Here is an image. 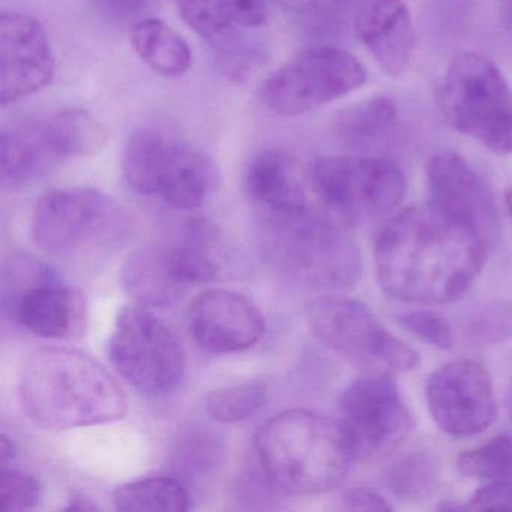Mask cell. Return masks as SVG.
Instances as JSON below:
<instances>
[{
	"label": "cell",
	"instance_id": "cell-7",
	"mask_svg": "<svg viewBox=\"0 0 512 512\" xmlns=\"http://www.w3.org/2000/svg\"><path fill=\"white\" fill-rule=\"evenodd\" d=\"M122 167L131 190L178 209L199 208L217 185V169L208 155L154 130L131 134Z\"/></svg>",
	"mask_w": 512,
	"mask_h": 512
},
{
	"label": "cell",
	"instance_id": "cell-24",
	"mask_svg": "<svg viewBox=\"0 0 512 512\" xmlns=\"http://www.w3.org/2000/svg\"><path fill=\"white\" fill-rule=\"evenodd\" d=\"M113 505L118 511L182 512L191 508V497L178 479L151 476L116 488Z\"/></svg>",
	"mask_w": 512,
	"mask_h": 512
},
{
	"label": "cell",
	"instance_id": "cell-28",
	"mask_svg": "<svg viewBox=\"0 0 512 512\" xmlns=\"http://www.w3.org/2000/svg\"><path fill=\"white\" fill-rule=\"evenodd\" d=\"M179 16L203 40L217 43L233 32L220 0H173Z\"/></svg>",
	"mask_w": 512,
	"mask_h": 512
},
{
	"label": "cell",
	"instance_id": "cell-19",
	"mask_svg": "<svg viewBox=\"0 0 512 512\" xmlns=\"http://www.w3.org/2000/svg\"><path fill=\"white\" fill-rule=\"evenodd\" d=\"M355 31L383 73L389 77L406 73L416 34L404 0H362L356 8Z\"/></svg>",
	"mask_w": 512,
	"mask_h": 512
},
{
	"label": "cell",
	"instance_id": "cell-22",
	"mask_svg": "<svg viewBox=\"0 0 512 512\" xmlns=\"http://www.w3.org/2000/svg\"><path fill=\"white\" fill-rule=\"evenodd\" d=\"M176 277L190 287L208 283L221 268V241L218 227L206 220H191L178 241L167 245Z\"/></svg>",
	"mask_w": 512,
	"mask_h": 512
},
{
	"label": "cell",
	"instance_id": "cell-12",
	"mask_svg": "<svg viewBox=\"0 0 512 512\" xmlns=\"http://www.w3.org/2000/svg\"><path fill=\"white\" fill-rule=\"evenodd\" d=\"M109 355L115 370L143 394H167L184 377L181 341L170 326L140 304L119 313Z\"/></svg>",
	"mask_w": 512,
	"mask_h": 512
},
{
	"label": "cell",
	"instance_id": "cell-29",
	"mask_svg": "<svg viewBox=\"0 0 512 512\" xmlns=\"http://www.w3.org/2000/svg\"><path fill=\"white\" fill-rule=\"evenodd\" d=\"M436 469L425 455H410L389 472L388 485L403 499H418L433 487Z\"/></svg>",
	"mask_w": 512,
	"mask_h": 512
},
{
	"label": "cell",
	"instance_id": "cell-20",
	"mask_svg": "<svg viewBox=\"0 0 512 512\" xmlns=\"http://www.w3.org/2000/svg\"><path fill=\"white\" fill-rule=\"evenodd\" d=\"M122 286L136 304L175 307L188 287L176 277L167 245H151L131 254L122 268Z\"/></svg>",
	"mask_w": 512,
	"mask_h": 512
},
{
	"label": "cell",
	"instance_id": "cell-38",
	"mask_svg": "<svg viewBox=\"0 0 512 512\" xmlns=\"http://www.w3.org/2000/svg\"><path fill=\"white\" fill-rule=\"evenodd\" d=\"M67 509H79V511H95L97 509V505L92 503V500H89L85 494L82 493H73L70 499V505L67 506Z\"/></svg>",
	"mask_w": 512,
	"mask_h": 512
},
{
	"label": "cell",
	"instance_id": "cell-5",
	"mask_svg": "<svg viewBox=\"0 0 512 512\" xmlns=\"http://www.w3.org/2000/svg\"><path fill=\"white\" fill-rule=\"evenodd\" d=\"M437 101L455 131L493 154H512V88L490 59L458 55L443 76Z\"/></svg>",
	"mask_w": 512,
	"mask_h": 512
},
{
	"label": "cell",
	"instance_id": "cell-1",
	"mask_svg": "<svg viewBox=\"0 0 512 512\" xmlns=\"http://www.w3.org/2000/svg\"><path fill=\"white\" fill-rule=\"evenodd\" d=\"M488 245L431 203L410 206L380 230L374 245L377 280L398 301L451 304L484 268Z\"/></svg>",
	"mask_w": 512,
	"mask_h": 512
},
{
	"label": "cell",
	"instance_id": "cell-14",
	"mask_svg": "<svg viewBox=\"0 0 512 512\" xmlns=\"http://www.w3.org/2000/svg\"><path fill=\"white\" fill-rule=\"evenodd\" d=\"M338 409L355 460L388 454L413 427L392 373L373 371L353 380L341 394Z\"/></svg>",
	"mask_w": 512,
	"mask_h": 512
},
{
	"label": "cell",
	"instance_id": "cell-36",
	"mask_svg": "<svg viewBox=\"0 0 512 512\" xmlns=\"http://www.w3.org/2000/svg\"><path fill=\"white\" fill-rule=\"evenodd\" d=\"M281 10L295 16L316 17L335 10L344 0H272Z\"/></svg>",
	"mask_w": 512,
	"mask_h": 512
},
{
	"label": "cell",
	"instance_id": "cell-37",
	"mask_svg": "<svg viewBox=\"0 0 512 512\" xmlns=\"http://www.w3.org/2000/svg\"><path fill=\"white\" fill-rule=\"evenodd\" d=\"M109 11L121 17H131L145 8L146 0H101Z\"/></svg>",
	"mask_w": 512,
	"mask_h": 512
},
{
	"label": "cell",
	"instance_id": "cell-3",
	"mask_svg": "<svg viewBox=\"0 0 512 512\" xmlns=\"http://www.w3.org/2000/svg\"><path fill=\"white\" fill-rule=\"evenodd\" d=\"M254 449L263 478L287 496L334 490L356 461L340 421L304 409L284 410L263 422Z\"/></svg>",
	"mask_w": 512,
	"mask_h": 512
},
{
	"label": "cell",
	"instance_id": "cell-35",
	"mask_svg": "<svg viewBox=\"0 0 512 512\" xmlns=\"http://www.w3.org/2000/svg\"><path fill=\"white\" fill-rule=\"evenodd\" d=\"M344 508L350 511H391L385 497L370 488H350L343 494Z\"/></svg>",
	"mask_w": 512,
	"mask_h": 512
},
{
	"label": "cell",
	"instance_id": "cell-13",
	"mask_svg": "<svg viewBox=\"0 0 512 512\" xmlns=\"http://www.w3.org/2000/svg\"><path fill=\"white\" fill-rule=\"evenodd\" d=\"M121 208L91 188H58L40 197L32 215V238L52 256H73L121 230Z\"/></svg>",
	"mask_w": 512,
	"mask_h": 512
},
{
	"label": "cell",
	"instance_id": "cell-41",
	"mask_svg": "<svg viewBox=\"0 0 512 512\" xmlns=\"http://www.w3.org/2000/svg\"><path fill=\"white\" fill-rule=\"evenodd\" d=\"M506 409H508L509 416L512 419V382L509 385L508 391H506Z\"/></svg>",
	"mask_w": 512,
	"mask_h": 512
},
{
	"label": "cell",
	"instance_id": "cell-4",
	"mask_svg": "<svg viewBox=\"0 0 512 512\" xmlns=\"http://www.w3.org/2000/svg\"><path fill=\"white\" fill-rule=\"evenodd\" d=\"M347 226L310 205L289 212L263 211L257 242L265 262L289 280L322 292L358 283L362 254Z\"/></svg>",
	"mask_w": 512,
	"mask_h": 512
},
{
	"label": "cell",
	"instance_id": "cell-21",
	"mask_svg": "<svg viewBox=\"0 0 512 512\" xmlns=\"http://www.w3.org/2000/svg\"><path fill=\"white\" fill-rule=\"evenodd\" d=\"M245 187L263 211L289 212L308 206L295 161L284 152L257 154L245 173Z\"/></svg>",
	"mask_w": 512,
	"mask_h": 512
},
{
	"label": "cell",
	"instance_id": "cell-39",
	"mask_svg": "<svg viewBox=\"0 0 512 512\" xmlns=\"http://www.w3.org/2000/svg\"><path fill=\"white\" fill-rule=\"evenodd\" d=\"M14 443L11 442L10 437L7 434H2L0 437V452H2V464L7 466L8 461L14 458Z\"/></svg>",
	"mask_w": 512,
	"mask_h": 512
},
{
	"label": "cell",
	"instance_id": "cell-30",
	"mask_svg": "<svg viewBox=\"0 0 512 512\" xmlns=\"http://www.w3.org/2000/svg\"><path fill=\"white\" fill-rule=\"evenodd\" d=\"M41 484L34 475L16 469H2L0 473V509L26 511L41 500Z\"/></svg>",
	"mask_w": 512,
	"mask_h": 512
},
{
	"label": "cell",
	"instance_id": "cell-23",
	"mask_svg": "<svg viewBox=\"0 0 512 512\" xmlns=\"http://www.w3.org/2000/svg\"><path fill=\"white\" fill-rule=\"evenodd\" d=\"M130 41L137 56L160 76H182L193 64L187 41L163 20L151 17L134 23Z\"/></svg>",
	"mask_w": 512,
	"mask_h": 512
},
{
	"label": "cell",
	"instance_id": "cell-27",
	"mask_svg": "<svg viewBox=\"0 0 512 512\" xmlns=\"http://www.w3.org/2000/svg\"><path fill=\"white\" fill-rule=\"evenodd\" d=\"M458 469L473 478L512 482V437H494L458 457Z\"/></svg>",
	"mask_w": 512,
	"mask_h": 512
},
{
	"label": "cell",
	"instance_id": "cell-33",
	"mask_svg": "<svg viewBox=\"0 0 512 512\" xmlns=\"http://www.w3.org/2000/svg\"><path fill=\"white\" fill-rule=\"evenodd\" d=\"M220 5L233 26L259 28L269 19L268 0H220Z\"/></svg>",
	"mask_w": 512,
	"mask_h": 512
},
{
	"label": "cell",
	"instance_id": "cell-31",
	"mask_svg": "<svg viewBox=\"0 0 512 512\" xmlns=\"http://www.w3.org/2000/svg\"><path fill=\"white\" fill-rule=\"evenodd\" d=\"M401 326L413 335L440 350L454 346V332L451 325L433 311L416 310L398 317Z\"/></svg>",
	"mask_w": 512,
	"mask_h": 512
},
{
	"label": "cell",
	"instance_id": "cell-9",
	"mask_svg": "<svg viewBox=\"0 0 512 512\" xmlns=\"http://www.w3.org/2000/svg\"><path fill=\"white\" fill-rule=\"evenodd\" d=\"M310 181L326 214L344 226L389 214L406 193L403 170L386 158H319L311 167Z\"/></svg>",
	"mask_w": 512,
	"mask_h": 512
},
{
	"label": "cell",
	"instance_id": "cell-17",
	"mask_svg": "<svg viewBox=\"0 0 512 512\" xmlns=\"http://www.w3.org/2000/svg\"><path fill=\"white\" fill-rule=\"evenodd\" d=\"M430 203L461 226L475 232L488 247L499 236V211L487 182L452 151L437 152L427 167Z\"/></svg>",
	"mask_w": 512,
	"mask_h": 512
},
{
	"label": "cell",
	"instance_id": "cell-32",
	"mask_svg": "<svg viewBox=\"0 0 512 512\" xmlns=\"http://www.w3.org/2000/svg\"><path fill=\"white\" fill-rule=\"evenodd\" d=\"M187 442L184 443L179 452H181V461L179 466L185 467L188 470H206V467L215 464L218 455L221 454L220 442L217 436H211L202 433L193 434L188 436Z\"/></svg>",
	"mask_w": 512,
	"mask_h": 512
},
{
	"label": "cell",
	"instance_id": "cell-40",
	"mask_svg": "<svg viewBox=\"0 0 512 512\" xmlns=\"http://www.w3.org/2000/svg\"><path fill=\"white\" fill-rule=\"evenodd\" d=\"M505 205L512 218V187H509L508 190L505 191Z\"/></svg>",
	"mask_w": 512,
	"mask_h": 512
},
{
	"label": "cell",
	"instance_id": "cell-2",
	"mask_svg": "<svg viewBox=\"0 0 512 512\" xmlns=\"http://www.w3.org/2000/svg\"><path fill=\"white\" fill-rule=\"evenodd\" d=\"M23 409L44 430L110 424L124 418L128 400L103 364L70 347H43L29 355L19 377Z\"/></svg>",
	"mask_w": 512,
	"mask_h": 512
},
{
	"label": "cell",
	"instance_id": "cell-25",
	"mask_svg": "<svg viewBox=\"0 0 512 512\" xmlns=\"http://www.w3.org/2000/svg\"><path fill=\"white\" fill-rule=\"evenodd\" d=\"M397 121V106L388 97H374L349 107L337 121V131L347 142L368 145L388 134Z\"/></svg>",
	"mask_w": 512,
	"mask_h": 512
},
{
	"label": "cell",
	"instance_id": "cell-8",
	"mask_svg": "<svg viewBox=\"0 0 512 512\" xmlns=\"http://www.w3.org/2000/svg\"><path fill=\"white\" fill-rule=\"evenodd\" d=\"M2 296L5 310L37 337L73 340L85 334V296L38 257L16 254L5 263Z\"/></svg>",
	"mask_w": 512,
	"mask_h": 512
},
{
	"label": "cell",
	"instance_id": "cell-10",
	"mask_svg": "<svg viewBox=\"0 0 512 512\" xmlns=\"http://www.w3.org/2000/svg\"><path fill=\"white\" fill-rule=\"evenodd\" d=\"M365 82L367 73L352 53L311 47L275 70L263 83L262 95L272 112L296 118L358 91Z\"/></svg>",
	"mask_w": 512,
	"mask_h": 512
},
{
	"label": "cell",
	"instance_id": "cell-15",
	"mask_svg": "<svg viewBox=\"0 0 512 512\" xmlns=\"http://www.w3.org/2000/svg\"><path fill=\"white\" fill-rule=\"evenodd\" d=\"M425 397L431 418L451 436H475L496 418L490 373L470 359L448 362L434 371L425 386Z\"/></svg>",
	"mask_w": 512,
	"mask_h": 512
},
{
	"label": "cell",
	"instance_id": "cell-11",
	"mask_svg": "<svg viewBox=\"0 0 512 512\" xmlns=\"http://www.w3.org/2000/svg\"><path fill=\"white\" fill-rule=\"evenodd\" d=\"M307 319L323 344L356 364L392 374L419 367L418 353L391 334L362 302L325 296L308 305Z\"/></svg>",
	"mask_w": 512,
	"mask_h": 512
},
{
	"label": "cell",
	"instance_id": "cell-6",
	"mask_svg": "<svg viewBox=\"0 0 512 512\" xmlns=\"http://www.w3.org/2000/svg\"><path fill=\"white\" fill-rule=\"evenodd\" d=\"M106 137L103 125L82 110H64L4 128L0 136L2 184L10 190L29 187L64 161L94 154Z\"/></svg>",
	"mask_w": 512,
	"mask_h": 512
},
{
	"label": "cell",
	"instance_id": "cell-26",
	"mask_svg": "<svg viewBox=\"0 0 512 512\" xmlns=\"http://www.w3.org/2000/svg\"><path fill=\"white\" fill-rule=\"evenodd\" d=\"M268 400L266 386L260 382H245L224 386L206 398V412L223 424L244 421L256 415Z\"/></svg>",
	"mask_w": 512,
	"mask_h": 512
},
{
	"label": "cell",
	"instance_id": "cell-18",
	"mask_svg": "<svg viewBox=\"0 0 512 512\" xmlns=\"http://www.w3.org/2000/svg\"><path fill=\"white\" fill-rule=\"evenodd\" d=\"M188 328L196 343L211 353L250 349L265 334V317L247 296L227 289H206L187 311Z\"/></svg>",
	"mask_w": 512,
	"mask_h": 512
},
{
	"label": "cell",
	"instance_id": "cell-34",
	"mask_svg": "<svg viewBox=\"0 0 512 512\" xmlns=\"http://www.w3.org/2000/svg\"><path fill=\"white\" fill-rule=\"evenodd\" d=\"M467 511H512V482H491L470 497Z\"/></svg>",
	"mask_w": 512,
	"mask_h": 512
},
{
	"label": "cell",
	"instance_id": "cell-16",
	"mask_svg": "<svg viewBox=\"0 0 512 512\" xmlns=\"http://www.w3.org/2000/svg\"><path fill=\"white\" fill-rule=\"evenodd\" d=\"M56 58L49 35L29 14L0 16V104L17 103L52 83Z\"/></svg>",
	"mask_w": 512,
	"mask_h": 512
}]
</instances>
